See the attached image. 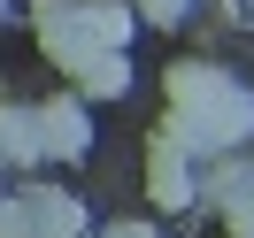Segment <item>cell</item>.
I'll return each mask as SVG.
<instances>
[{
    "instance_id": "cell-1",
    "label": "cell",
    "mask_w": 254,
    "mask_h": 238,
    "mask_svg": "<svg viewBox=\"0 0 254 238\" xmlns=\"http://www.w3.org/2000/svg\"><path fill=\"white\" fill-rule=\"evenodd\" d=\"M162 93H170L162 131H170L192 161L200 154H239V146L254 139V93L239 77H223L216 62H177L170 77H162Z\"/></svg>"
},
{
    "instance_id": "cell-2",
    "label": "cell",
    "mask_w": 254,
    "mask_h": 238,
    "mask_svg": "<svg viewBox=\"0 0 254 238\" xmlns=\"http://www.w3.org/2000/svg\"><path fill=\"white\" fill-rule=\"evenodd\" d=\"M31 23H39V47H47V62L62 69V77H77V69L108 47V39L85 23V0H31Z\"/></svg>"
},
{
    "instance_id": "cell-6",
    "label": "cell",
    "mask_w": 254,
    "mask_h": 238,
    "mask_svg": "<svg viewBox=\"0 0 254 238\" xmlns=\"http://www.w3.org/2000/svg\"><path fill=\"white\" fill-rule=\"evenodd\" d=\"M0 161L8 169H39V115L23 108V100H0Z\"/></svg>"
},
{
    "instance_id": "cell-7",
    "label": "cell",
    "mask_w": 254,
    "mask_h": 238,
    "mask_svg": "<svg viewBox=\"0 0 254 238\" xmlns=\"http://www.w3.org/2000/svg\"><path fill=\"white\" fill-rule=\"evenodd\" d=\"M69 93H77V100H124V93H131V62H124V47H100L93 62L69 77Z\"/></svg>"
},
{
    "instance_id": "cell-11",
    "label": "cell",
    "mask_w": 254,
    "mask_h": 238,
    "mask_svg": "<svg viewBox=\"0 0 254 238\" xmlns=\"http://www.w3.org/2000/svg\"><path fill=\"white\" fill-rule=\"evenodd\" d=\"M77 238H100V231H77Z\"/></svg>"
},
{
    "instance_id": "cell-12",
    "label": "cell",
    "mask_w": 254,
    "mask_h": 238,
    "mask_svg": "<svg viewBox=\"0 0 254 238\" xmlns=\"http://www.w3.org/2000/svg\"><path fill=\"white\" fill-rule=\"evenodd\" d=\"M0 16H8V0H0Z\"/></svg>"
},
{
    "instance_id": "cell-10",
    "label": "cell",
    "mask_w": 254,
    "mask_h": 238,
    "mask_svg": "<svg viewBox=\"0 0 254 238\" xmlns=\"http://www.w3.org/2000/svg\"><path fill=\"white\" fill-rule=\"evenodd\" d=\"M100 238H154V223H108Z\"/></svg>"
},
{
    "instance_id": "cell-5",
    "label": "cell",
    "mask_w": 254,
    "mask_h": 238,
    "mask_svg": "<svg viewBox=\"0 0 254 238\" xmlns=\"http://www.w3.org/2000/svg\"><path fill=\"white\" fill-rule=\"evenodd\" d=\"M23 215H31V238H77V231H93L85 200L62 192V185H23Z\"/></svg>"
},
{
    "instance_id": "cell-8",
    "label": "cell",
    "mask_w": 254,
    "mask_h": 238,
    "mask_svg": "<svg viewBox=\"0 0 254 238\" xmlns=\"http://www.w3.org/2000/svg\"><path fill=\"white\" fill-rule=\"evenodd\" d=\"M85 23H93L108 47H131V31H139V16H131V0H85Z\"/></svg>"
},
{
    "instance_id": "cell-4",
    "label": "cell",
    "mask_w": 254,
    "mask_h": 238,
    "mask_svg": "<svg viewBox=\"0 0 254 238\" xmlns=\"http://www.w3.org/2000/svg\"><path fill=\"white\" fill-rule=\"evenodd\" d=\"M146 200H154V207H170V215L200 200V177H192V154H185V146L170 139V131H154V139H146Z\"/></svg>"
},
{
    "instance_id": "cell-3",
    "label": "cell",
    "mask_w": 254,
    "mask_h": 238,
    "mask_svg": "<svg viewBox=\"0 0 254 238\" xmlns=\"http://www.w3.org/2000/svg\"><path fill=\"white\" fill-rule=\"evenodd\" d=\"M39 154H54V161H85L93 154V100H77V93H54V100H39Z\"/></svg>"
},
{
    "instance_id": "cell-9",
    "label": "cell",
    "mask_w": 254,
    "mask_h": 238,
    "mask_svg": "<svg viewBox=\"0 0 254 238\" xmlns=\"http://www.w3.org/2000/svg\"><path fill=\"white\" fill-rule=\"evenodd\" d=\"M185 8H192V0H131V16H139V23H162V31L185 23Z\"/></svg>"
}]
</instances>
